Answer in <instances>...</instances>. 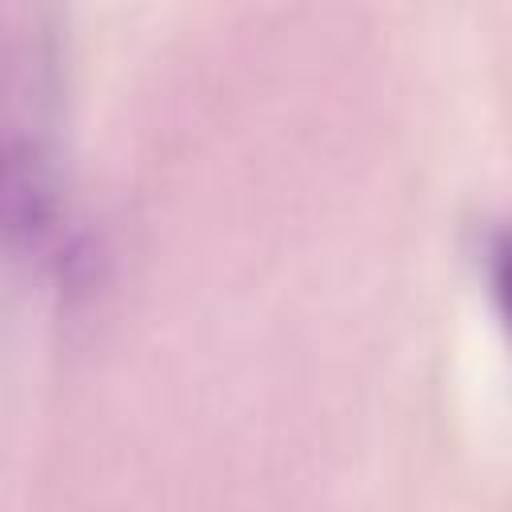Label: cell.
Masks as SVG:
<instances>
[{
	"instance_id": "6da1fadb",
	"label": "cell",
	"mask_w": 512,
	"mask_h": 512,
	"mask_svg": "<svg viewBox=\"0 0 512 512\" xmlns=\"http://www.w3.org/2000/svg\"><path fill=\"white\" fill-rule=\"evenodd\" d=\"M492 288H496L500 312H504V320L512 328V232H504L492 244Z\"/></svg>"
}]
</instances>
